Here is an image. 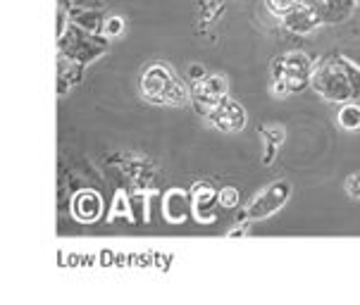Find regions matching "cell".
<instances>
[{"label":"cell","instance_id":"10","mask_svg":"<svg viewBox=\"0 0 360 305\" xmlns=\"http://www.w3.org/2000/svg\"><path fill=\"white\" fill-rule=\"evenodd\" d=\"M219 205L222 207H236L239 205V191H236L234 186H224L222 191H219Z\"/></svg>","mask_w":360,"mask_h":305},{"label":"cell","instance_id":"8","mask_svg":"<svg viewBox=\"0 0 360 305\" xmlns=\"http://www.w3.org/2000/svg\"><path fill=\"white\" fill-rule=\"evenodd\" d=\"M301 0H267V8H270L272 15H289L298 8Z\"/></svg>","mask_w":360,"mask_h":305},{"label":"cell","instance_id":"3","mask_svg":"<svg viewBox=\"0 0 360 305\" xmlns=\"http://www.w3.org/2000/svg\"><path fill=\"white\" fill-rule=\"evenodd\" d=\"M289 193H291V186L289 181H274L265 188V191H260L258 196L251 198V203H248L246 212L255 219H262L267 215H272L277 207H282L286 200H289Z\"/></svg>","mask_w":360,"mask_h":305},{"label":"cell","instance_id":"6","mask_svg":"<svg viewBox=\"0 0 360 305\" xmlns=\"http://www.w3.org/2000/svg\"><path fill=\"white\" fill-rule=\"evenodd\" d=\"M72 212L79 222H94V219L101 217L103 212V200L96 191H79L75 198H72Z\"/></svg>","mask_w":360,"mask_h":305},{"label":"cell","instance_id":"9","mask_svg":"<svg viewBox=\"0 0 360 305\" xmlns=\"http://www.w3.org/2000/svg\"><path fill=\"white\" fill-rule=\"evenodd\" d=\"M262 138H265V143H282L284 141V126H279V124H267V126H262Z\"/></svg>","mask_w":360,"mask_h":305},{"label":"cell","instance_id":"7","mask_svg":"<svg viewBox=\"0 0 360 305\" xmlns=\"http://www.w3.org/2000/svg\"><path fill=\"white\" fill-rule=\"evenodd\" d=\"M339 126L346 131L360 129V108L358 105H344L339 110Z\"/></svg>","mask_w":360,"mask_h":305},{"label":"cell","instance_id":"11","mask_svg":"<svg viewBox=\"0 0 360 305\" xmlns=\"http://www.w3.org/2000/svg\"><path fill=\"white\" fill-rule=\"evenodd\" d=\"M124 32V20L122 17H110L108 24L103 27V34L108 36V39H115V36H120Z\"/></svg>","mask_w":360,"mask_h":305},{"label":"cell","instance_id":"4","mask_svg":"<svg viewBox=\"0 0 360 305\" xmlns=\"http://www.w3.org/2000/svg\"><path fill=\"white\" fill-rule=\"evenodd\" d=\"M277 72H279L277 79H282L286 86H289V91H301L308 84L310 60L303 53H289L277 65Z\"/></svg>","mask_w":360,"mask_h":305},{"label":"cell","instance_id":"12","mask_svg":"<svg viewBox=\"0 0 360 305\" xmlns=\"http://www.w3.org/2000/svg\"><path fill=\"white\" fill-rule=\"evenodd\" d=\"M346 193H349L351 198H360V172L351 174L349 179H346Z\"/></svg>","mask_w":360,"mask_h":305},{"label":"cell","instance_id":"2","mask_svg":"<svg viewBox=\"0 0 360 305\" xmlns=\"http://www.w3.org/2000/svg\"><path fill=\"white\" fill-rule=\"evenodd\" d=\"M207 122L224 134H236L246 126V112L236 100L222 98L207 110Z\"/></svg>","mask_w":360,"mask_h":305},{"label":"cell","instance_id":"13","mask_svg":"<svg viewBox=\"0 0 360 305\" xmlns=\"http://www.w3.org/2000/svg\"><path fill=\"white\" fill-rule=\"evenodd\" d=\"M188 77H191L193 82H200V79L205 77V70L200 65H191V70H188Z\"/></svg>","mask_w":360,"mask_h":305},{"label":"cell","instance_id":"1","mask_svg":"<svg viewBox=\"0 0 360 305\" xmlns=\"http://www.w3.org/2000/svg\"><path fill=\"white\" fill-rule=\"evenodd\" d=\"M141 91L143 98L160 105H184L188 100L186 89L174 79L172 70L167 65H150L141 77Z\"/></svg>","mask_w":360,"mask_h":305},{"label":"cell","instance_id":"5","mask_svg":"<svg viewBox=\"0 0 360 305\" xmlns=\"http://www.w3.org/2000/svg\"><path fill=\"white\" fill-rule=\"evenodd\" d=\"M193 93H196V98L200 103H205V105H215V103H219L222 98H227V79L222 74H207L200 79V82H196Z\"/></svg>","mask_w":360,"mask_h":305}]
</instances>
